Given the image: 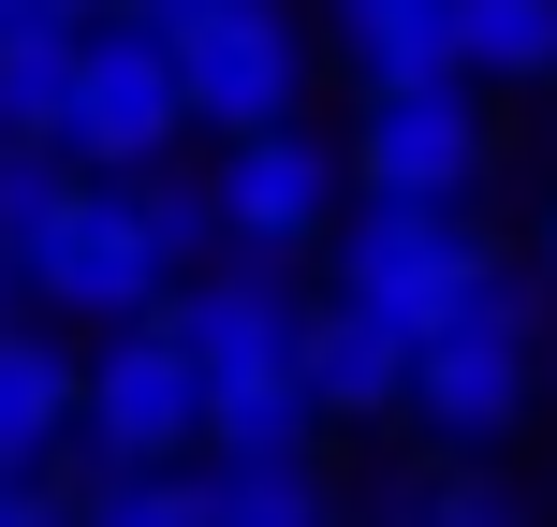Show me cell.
<instances>
[{
  "label": "cell",
  "instance_id": "cell-1",
  "mask_svg": "<svg viewBox=\"0 0 557 527\" xmlns=\"http://www.w3.org/2000/svg\"><path fill=\"white\" fill-rule=\"evenodd\" d=\"M176 133H206L176 29H147L133 0H103V15H88V59H74V117H59V147H74L88 176H162Z\"/></svg>",
  "mask_w": 557,
  "mask_h": 527
},
{
  "label": "cell",
  "instance_id": "cell-2",
  "mask_svg": "<svg viewBox=\"0 0 557 527\" xmlns=\"http://www.w3.org/2000/svg\"><path fill=\"white\" fill-rule=\"evenodd\" d=\"M543 366L557 352H543V323H529V278H484V293L411 352V425L455 440V454H484V440H513V411L543 396Z\"/></svg>",
  "mask_w": 557,
  "mask_h": 527
},
{
  "label": "cell",
  "instance_id": "cell-3",
  "mask_svg": "<svg viewBox=\"0 0 557 527\" xmlns=\"http://www.w3.org/2000/svg\"><path fill=\"white\" fill-rule=\"evenodd\" d=\"M499 278V250H470V221L455 205H396V191H352V221H337V293L352 308H382L396 337H441L455 308Z\"/></svg>",
  "mask_w": 557,
  "mask_h": 527
},
{
  "label": "cell",
  "instance_id": "cell-4",
  "mask_svg": "<svg viewBox=\"0 0 557 527\" xmlns=\"http://www.w3.org/2000/svg\"><path fill=\"white\" fill-rule=\"evenodd\" d=\"M206 454V352L176 337V308L103 323L88 352V469H191Z\"/></svg>",
  "mask_w": 557,
  "mask_h": 527
},
{
  "label": "cell",
  "instance_id": "cell-5",
  "mask_svg": "<svg viewBox=\"0 0 557 527\" xmlns=\"http://www.w3.org/2000/svg\"><path fill=\"white\" fill-rule=\"evenodd\" d=\"M162 221H147V176H74V205L45 221V250H29V293L74 308V323H147L162 308Z\"/></svg>",
  "mask_w": 557,
  "mask_h": 527
},
{
  "label": "cell",
  "instance_id": "cell-6",
  "mask_svg": "<svg viewBox=\"0 0 557 527\" xmlns=\"http://www.w3.org/2000/svg\"><path fill=\"white\" fill-rule=\"evenodd\" d=\"M206 191H221V235H235V250H264V264L337 250V221H352V205H337V147L294 133V117H278V133H235Z\"/></svg>",
  "mask_w": 557,
  "mask_h": 527
},
{
  "label": "cell",
  "instance_id": "cell-7",
  "mask_svg": "<svg viewBox=\"0 0 557 527\" xmlns=\"http://www.w3.org/2000/svg\"><path fill=\"white\" fill-rule=\"evenodd\" d=\"M176 59H191V117H206L221 147H235V133H278V117L308 103V45H294L278 0H221V15H191Z\"/></svg>",
  "mask_w": 557,
  "mask_h": 527
},
{
  "label": "cell",
  "instance_id": "cell-8",
  "mask_svg": "<svg viewBox=\"0 0 557 527\" xmlns=\"http://www.w3.org/2000/svg\"><path fill=\"white\" fill-rule=\"evenodd\" d=\"M308 323H323V308H294V278H278L264 250L206 264L191 293H176V337L206 352V396L221 381H308Z\"/></svg>",
  "mask_w": 557,
  "mask_h": 527
},
{
  "label": "cell",
  "instance_id": "cell-9",
  "mask_svg": "<svg viewBox=\"0 0 557 527\" xmlns=\"http://www.w3.org/2000/svg\"><path fill=\"white\" fill-rule=\"evenodd\" d=\"M470 176H484V117H470V74H441V88H367L352 191H396V205H455Z\"/></svg>",
  "mask_w": 557,
  "mask_h": 527
},
{
  "label": "cell",
  "instance_id": "cell-10",
  "mask_svg": "<svg viewBox=\"0 0 557 527\" xmlns=\"http://www.w3.org/2000/svg\"><path fill=\"white\" fill-rule=\"evenodd\" d=\"M337 59L352 88H441L470 74V0H337Z\"/></svg>",
  "mask_w": 557,
  "mask_h": 527
},
{
  "label": "cell",
  "instance_id": "cell-11",
  "mask_svg": "<svg viewBox=\"0 0 557 527\" xmlns=\"http://www.w3.org/2000/svg\"><path fill=\"white\" fill-rule=\"evenodd\" d=\"M308 396H323V425H382V411H411V337H396L382 308L323 293V323H308Z\"/></svg>",
  "mask_w": 557,
  "mask_h": 527
},
{
  "label": "cell",
  "instance_id": "cell-12",
  "mask_svg": "<svg viewBox=\"0 0 557 527\" xmlns=\"http://www.w3.org/2000/svg\"><path fill=\"white\" fill-rule=\"evenodd\" d=\"M59 440H88V366L59 337L0 323V469H59Z\"/></svg>",
  "mask_w": 557,
  "mask_h": 527
},
{
  "label": "cell",
  "instance_id": "cell-13",
  "mask_svg": "<svg viewBox=\"0 0 557 527\" xmlns=\"http://www.w3.org/2000/svg\"><path fill=\"white\" fill-rule=\"evenodd\" d=\"M74 59H88V15H45L29 45H0V147H59V117H74Z\"/></svg>",
  "mask_w": 557,
  "mask_h": 527
},
{
  "label": "cell",
  "instance_id": "cell-14",
  "mask_svg": "<svg viewBox=\"0 0 557 527\" xmlns=\"http://www.w3.org/2000/svg\"><path fill=\"white\" fill-rule=\"evenodd\" d=\"M206 527H337V499H323L308 454H221L206 469Z\"/></svg>",
  "mask_w": 557,
  "mask_h": 527
},
{
  "label": "cell",
  "instance_id": "cell-15",
  "mask_svg": "<svg viewBox=\"0 0 557 527\" xmlns=\"http://www.w3.org/2000/svg\"><path fill=\"white\" fill-rule=\"evenodd\" d=\"M308 425H323L308 381H221L206 396V454H308Z\"/></svg>",
  "mask_w": 557,
  "mask_h": 527
},
{
  "label": "cell",
  "instance_id": "cell-16",
  "mask_svg": "<svg viewBox=\"0 0 557 527\" xmlns=\"http://www.w3.org/2000/svg\"><path fill=\"white\" fill-rule=\"evenodd\" d=\"M74 527H206V469H88Z\"/></svg>",
  "mask_w": 557,
  "mask_h": 527
},
{
  "label": "cell",
  "instance_id": "cell-17",
  "mask_svg": "<svg viewBox=\"0 0 557 527\" xmlns=\"http://www.w3.org/2000/svg\"><path fill=\"white\" fill-rule=\"evenodd\" d=\"M470 74L543 88L557 74V0H470Z\"/></svg>",
  "mask_w": 557,
  "mask_h": 527
},
{
  "label": "cell",
  "instance_id": "cell-18",
  "mask_svg": "<svg viewBox=\"0 0 557 527\" xmlns=\"http://www.w3.org/2000/svg\"><path fill=\"white\" fill-rule=\"evenodd\" d=\"M74 176H88L74 147H0V250H15V264L45 250V221L74 205Z\"/></svg>",
  "mask_w": 557,
  "mask_h": 527
},
{
  "label": "cell",
  "instance_id": "cell-19",
  "mask_svg": "<svg viewBox=\"0 0 557 527\" xmlns=\"http://www.w3.org/2000/svg\"><path fill=\"white\" fill-rule=\"evenodd\" d=\"M0 527H74V499H59L45 469H0Z\"/></svg>",
  "mask_w": 557,
  "mask_h": 527
},
{
  "label": "cell",
  "instance_id": "cell-20",
  "mask_svg": "<svg viewBox=\"0 0 557 527\" xmlns=\"http://www.w3.org/2000/svg\"><path fill=\"white\" fill-rule=\"evenodd\" d=\"M411 527H499V499H470V484H441V499H411Z\"/></svg>",
  "mask_w": 557,
  "mask_h": 527
},
{
  "label": "cell",
  "instance_id": "cell-21",
  "mask_svg": "<svg viewBox=\"0 0 557 527\" xmlns=\"http://www.w3.org/2000/svg\"><path fill=\"white\" fill-rule=\"evenodd\" d=\"M45 15H88V0H0V45H29Z\"/></svg>",
  "mask_w": 557,
  "mask_h": 527
},
{
  "label": "cell",
  "instance_id": "cell-22",
  "mask_svg": "<svg viewBox=\"0 0 557 527\" xmlns=\"http://www.w3.org/2000/svg\"><path fill=\"white\" fill-rule=\"evenodd\" d=\"M15 278H29V264H15V250H0V323H15Z\"/></svg>",
  "mask_w": 557,
  "mask_h": 527
},
{
  "label": "cell",
  "instance_id": "cell-23",
  "mask_svg": "<svg viewBox=\"0 0 557 527\" xmlns=\"http://www.w3.org/2000/svg\"><path fill=\"white\" fill-rule=\"evenodd\" d=\"M543 278H557V221H543Z\"/></svg>",
  "mask_w": 557,
  "mask_h": 527
},
{
  "label": "cell",
  "instance_id": "cell-24",
  "mask_svg": "<svg viewBox=\"0 0 557 527\" xmlns=\"http://www.w3.org/2000/svg\"><path fill=\"white\" fill-rule=\"evenodd\" d=\"M543 396H557V366H543Z\"/></svg>",
  "mask_w": 557,
  "mask_h": 527
},
{
  "label": "cell",
  "instance_id": "cell-25",
  "mask_svg": "<svg viewBox=\"0 0 557 527\" xmlns=\"http://www.w3.org/2000/svg\"><path fill=\"white\" fill-rule=\"evenodd\" d=\"M88 15H103V0H88Z\"/></svg>",
  "mask_w": 557,
  "mask_h": 527
}]
</instances>
